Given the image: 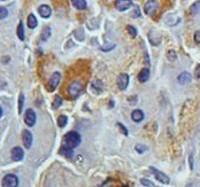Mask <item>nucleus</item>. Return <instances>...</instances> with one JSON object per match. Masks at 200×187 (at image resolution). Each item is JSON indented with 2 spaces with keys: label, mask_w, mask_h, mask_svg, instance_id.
I'll return each instance as SVG.
<instances>
[{
  "label": "nucleus",
  "mask_w": 200,
  "mask_h": 187,
  "mask_svg": "<svg viewBox=\"0 0 200 187\" xmlns=\"http://www.w3.org/2000/svg\"><path fill=\"white\" fill-rule=\"evenodd\" d=\"M81 144V136L80 133H77L76 131H70L64 137L62 140V146L68 148H76L78 145Z\"/></svg>",
  "instance_id": "nucleus-1"
},
{
  "label": "nucleus",
  "mask_w": 200,
  "mask_h": 187,
  "mask_svg": "<svg viewBox=\"0 0 200 187\" xmlns=\"http://www.w3.org/2000/svg\"><path fill=\"white\" fill-rule=\"evenodd\" d=\"M81 92H82V85H81L80 82L74 80V82H71V83L69 84V86H68V93H69L71 99H76L81 94Z\"/></svg>",
  "instance_id": "nucleus-2"
},
{
  "label": "nucleus",
  "mask_w": 200,
  "mask_h": 187,
  "mask_svg": "<svg viewBox=\"0 0 200 187\" xmlns=\"http://www.w3.org/2000/svg\"><path fill=\"white\" fill-rule=\"evenodd\" d=\"M19 179L15 174H6L3 179V187H17Z\"/></svg>",
  "instance_id": "nucleus-3"
},
{
  "label": "nucleus",
  "mask_w": 200,
  "mask_h": 187,
  "mask_svg": "<svg viewBox=\"0 0 200 187\" xmlns=\"http://www.w3.org/2000/svg\"><path fill=\"white\" fill-rule=\"evenodd\" d=\"M150 170L152 171V174H154V177H155V179H157L158 181H160L161 184H169L170 183V179L169 177L167 176V174H164V172H161V171H159L158 169H155V168H150Z\"/></svg>",
  "instance_id": "nucleus-4"
},
{
  "label": "nucleus",
  "mask_w": 200,
  "mask_h": 187,
  "mask_svg": "<svg viewBox=\"0 0 200 187\" xmlns=\"http://www.w3.org/2000/svg\"><path fill=\"white\" fill-rule=\"evenodd\" d=\"M115 8L120 12H124L128 10L130 7H132V1L131 0H116L115 1Z\"/></svg>",
  "instance_id": "nucleus-5"
},
{
  "label": "nucleus",
  "mask_w": 200,
  "mask_h": 187,
  "mask_svg": "<svg viewBox=\"0 0 200 187\" xmlns=\"http://www.w3.org/2000/svg\"><path fill=\"white\" fill-rule=\"evenodd\" d=\"M129 85V75L128 74H120L117 77V86L121 91L125 90Z\"/></svg>",
  "instance_id": "nucleus-6"
},
{
  "label": "nucleus",
  "mask_w": 200,
  "mask_h": 187,
  "mask_svg": "<svg viewBox=\"0 0 200 187\" xmlns=\"http://www.w3.org/2000/svg\"><path fill=\"white\" fill-rule=\"evenodd\" d=\"M157 9H158V3L155 0H148L145 3V6H144V12L147 15H153Z\"/></svg>",
  "instance_id": "nucleus-7"
},
{
  "label": "nucleus",
  "mask_w": 200,
  "mask_h": 187,
  "mask_svg": "<svg viewBox=\"0 0 200 187\" xmlns=\"http://www.w3.org/2000/svg\"><path fill=\"white\" fill-rule=\"evenodd\" d=\"M24 122L28 126H33L36 123V114L32 109H28L24 114Z\"/></svg>",
  "instance_id": "nucleus-8"
},
{
  "label": "nucleus",
  "mask_w": 200,
  "mask_h": 187,
  "mask_svg": "<svg viewBox=\"0 0 200 187\" xmlns=\"http://www.w3.org/2000/svg\"><path fill=\"white\" fill-rule=\"evenodd\" d=\"M61 79V75L60 72H54L52 75V77L50 78V82H48V91H54L57 88V86L59 85Z\"/></svg>",
  "instance_id": "nucleus-9"
},
{
  "label": "nucleus",
  "mask_w": 200,
  "mask_h": 187,
  "mask_svg": "<svg viewBox=\"0 0 200 187\" xmlns=\"http://www.w3.org/2000/svg\"><path fill=\"white\" fill-rule=\"evenodd\" d=\"M22 140H23L24 147L25 148H30L31 144H32V134H31L30 131L24 130L23 133H22Z\"/></svg>",
  "instance_id": "nucleus-10"
},
{
  "label": "nucleus",
  "mask_w": 200,
  "mask_h": 187,
  "mask_svg": "<svg viewBox=\"0 0 200 187\" xmlns=\"http://www.w3.org/2000/svg\"><path fill=\"white\" fill-rule=\"evenodd\" d=\"M24 156V153H23V149L21 147H14L12 149V160L15 161V162H19L23 158Z\"/></svg>",
  "instance_id": "nucleus-11"
},
{
  "label": "nucleus",
  "mask_w": 200,
  "mask_h": 187,
  "mask_svg": "<svg viewBox=\"0 0 200 187\" xmlns=\"http://www.w3.org/2000/svg\"><path fill=\"white\" fill-rule=\"evenodd\" d=\"M38 13L40 14V16H42V17H44V19H47V17L51 16L52 10H51L50 6H47V5H42V6H39V8H38Z\"/></svg>",
  "instance_id": "nucleus-12"
},
{
  "label": "nucleus",
  "mask_w": 200,
  "mask_h": 187,
  "mask_svg": "<svg viewBox=\"0 0 200 187\" xmlns=\"http://www.w3.org/2000/svg\"><path fill=\"white\" fill-rule=\"evenodd\" d=\"M177 82H178L181 85L189 84L191 82V75L189 74V72H182V74L178 75V77H177Z\"/></svg>",
  "instance_id": "nucleus-13"
},
{
  "label": "nucleus",
  "mask_w": 200,
  "mask_h": 187,
  "mask_svg": "<svg viewBox=\"0 0 200 187\" xmlns=\"http://www.w3.org/2000/svg\"><path fill=\"white\" fill-rule=\"evenodd\" d=\"M148 78H150V70H148V68H144L138 74V80L140 83H145L148 80Z\"/></svg>",
  "instance_id": "nucleus-14"
},
{
  "label": "nucleus",
  "mask_w": 200,
  "mask_h": 187,
  "mask_svg": "<svg viewBox=\"0 0 200 187\" xmlns=\"http://www.w3.org/2000/svg\"><path fill=\"white\" fill-rule=\"evenodd\" d=\"M131 118H132V120L136 122V123L142 122L144 118V113L142 110H139V109H136V110H133L132 113H131Z\"/></svg>",
  "instance_id": "nucleus-15"
},
{
  "label": "nucleus",
  "mask_w": 200,
  "mask_h": 187,
  "mask_svg": "<svg viewBox=\"0 0 200 187\" xmlns=\"http://www.w3.org/2000/svg\"><path fill=\"white\" fill-rule=\"evenodd\" d=\"M71 3H73V6L75 7V8H77V9H80V10L85 9L87 6L85 0H71Z\"/></svg>",
  "instance_id": "nucleus-16"
},
{
  "label": "nucleus",
  "mask_w": 200,
  "mask_h": 187,
  "mask_svg": "<svg viewBox=\"0 0 200 187\" xmlns=\"http://www.w3.org/2000/svg\"><path fill=\"white\" fill-rule=\"evenodd\" d=\"M91 87H92V90L96 92V93H100L101 92V90H103V83L100 82V80L96 79L92 82V84H91Z\"/></svg>",
  "instance_id": "nucleus-17"
},
{
  "label": "nucleus",
  "mask_w": 200,
  "mask_h": 187,
  "mask_svg": "<svg viewBox=\"0 0 200 187\" xmlns=\"http://www.w3.org/2000/svg\"><path fill=\"white\" fill-rule=\"evenodd\" d=\"M37 24H38V22H37L36 16L33 14H30L28 16V27L30 28V29H35L37 27Z\"/></svg>",
  "instance_id": "nucleus-18"
},
{
  "label": "nucleus",
  "mask_w": 200,
  "mask_h": 187,
  "mask_svg": "<svg viewBox=\"0 0 200 187\" xmlns=\"http://www.w3.org/2000/svg\"><path fill=\"white\" fill-rule=\"evenodd\" d=\"M51 37V28L50 27H45L42 31V35H40V39L43 41H46L48 40V38Z\"/></svg>",
  "instance_id": "nucleus-19"
},
{
  "label": "nucleus",
  "mask_w": 200,
  "mask_h": 187,
  "mask_svg": "<svg viewBox=\"0 0 200 187\" xmlns=\"http://www.w3.org/2000/svg\"><path fill=\"white\" fill-rule=\"evenodd\" d=\"M59 153L61 155H64L66 157H71L73 156V149L71 148H68V147H64V146H61L60 150H59Z\"/></svg>",
  "instance_id": "nucleus-20"
},
{
  "label": "nucleus",
  "mask_w": 200,
  "mask_h": 187,
  "mask_svg": "<svg viewBox=\"0 0 200 187\" xmlns=\"http://www.w3.org/2000/svg\"><path fill=\"white\" fill-rule=\"evenodd\" d=\"M199 10H200V1H196L192 6H190V14H192V15H196L197 13H199Z\"/></svg>",
  "instance_id": "nucleus-21"
},
{
  "label": "nucleus",
  "mask_w": 200,
  "mask_h": 187,
  "mask_svg": "<svg viewBox=\"0 0 200 187\" xmlns=\"http://www.w3.org/2000/svg\"><path fill=\"white\" fill-rule=\"evenodd\" d=\"M17 37L20 38V40H24V27L22 22H20L17 27Z\"/></svg>",
  "instance_id": "nucleus-22"
},
{
  "label": "nucleus",
  "mask_w": 200,
  "mask_h": 187,
  "mask_svg": "<svg viewBox=\"0 0 200 187\" xmlns=\"http://www.w3.org/2000/svg\"><path fill=\"white\" fill-rule=\"evenodd\" d=\"M61 104H62V99H61L59 95H55L53 102H52V107H53L54 109H58V108L61 106Z\"/></svg>",
  "instance_id": "nucleus-23"
},
{
  "label": "nucleus",
  "mask_w": 200,
  "mask_h": 187,
  "mask_svg": "<svg viewBox=\"0 0 200 187\" xmlns=\"http://www.w3.org/2000/svg\"><path fill=\"white\" fill-rule=\"evenodd\" d=\"M67 122H68V118H67V116H64V115H61L60 117H59V120H58V125L60 127H64L66 126Z\"/></svg>",
  "instance_id": "nucleus-24"
},
{
  "label": "nucleus",
  "mask_w": 200,
  "mask_h": 187,
  "mask_svg": "<svg viewBox=\"0 0 200 187\" xmlns=\"http://www.w3.org/2000/svg\"><path fill=\"white\" fill-rule=\"evenodd\" d=\"M167 59L169 61H175L177 59V55H176V52L173 50H170L167 52Z\"/></svg>",
  "instance_id": "nucleus-25"
},
{
  "label": "nucleus",
  "mask_w": 200,
  "mask_h": 187,
  "mask_svg": "<svg viewBox=\"0 0 200 187\" xmlns=\"http://www.w3.org/2000/svg\"><path fill=\"white\" fill-rule=\"evenodd\" d=\"M127 30H128V34L130 35L131 38H135L137 36V30L136 28L132 27V25H128L127 27Z\"/></svg>",
  "instance_id": "nucleus-26"
},
{
  "label": "nucleus",
  "mask_w": 200,
  "mask_h": 187,
  "mask_svg": "<svg viewBox=\"0 0 200 187\" xmlns=\"http://www.w3.org/2000/svg\"><path fill=\"white\" fill-rule=\"evenodd\" d=\"M23 104H24V94L21 93L20 98H19V113H22L23 110Z\"/></svg>",
  "instance_id": "nucleus-27"
},
{
  "label": "nucleus",
  "mask_w": 200,
  "mask_h": 187,
  "mask_svg": "<svg viewBox=\"0 0 200 187\" xmlns=\"http://www.w3.org/2000/svg\"><path fill=\"white\" fill-rule=\"evenodd\" d=\"M140 184L144 185V186H146V187H157L153 183H151L150 180H147L145 178H142V179H140Z\"/></svg>",
  "instance_id": "nucleus-28"
},
{
  "label": "nucleus",
  "mask_w": 200,
  "mask_h": 187,
  "mask_svg": "<svg viewBox=\"0 0 200 187\" xmlns=\"http://www.w3.org/2000/svg\"><path fill=\"white\" fill-rule=\"evenodd\" d=\"M7 15H8V10H7L5 7H0V20L6 19Z\"/></svg>",
  "instance_id": "nucleus-29"
},
{
  "label": "nucleus",
  "mask_w": 200,
  "mask_h": 187,
  "mask_svg": "<svg viewBox=\"0 0 200 187\" xmlns=\"http://www.w3.org/2000/svg\"><path fill=\"white\" fill-rule=\"evenodd\" d=\"M113 48H115V45H114V44H108V45L101 46V48H100V50L103 51V52H109V51H112Z\"/></svg>",
  "instance_id": "nucleus-30"
},
{
  "label": "nucleus",
  "mask_w": 200,
  "mask_h": 187,
  "mask_svg": "<svg viewBox=\"0 0 200 187\" xmlns=\"http://www.w3.org/2000/svg\"><path fill=\"white\" fill-rule=\"evenodd\" d=\"M135 149H136L139 154H142V153H144V152H145V150H146L147 148L145 147V146H143V145H136V147H135Z\"/></svg>",
  "instance_id": "nucleus-31"
},
{
  "label": "nucleus",
  "mask_w": 200,
  "mask_h": 187,
  "mask_svg": "<svg viewBox=\"0 0 200 187\" xmlns=\"http://www.w3.org/2000/svg\"><path fill=\"white\" fill-rule=\"evenodd\" d=\"M117 126L120 127L121 132H122V133H123L124 136H128V130L123 126V124H122V123H117Z\"/></svg>",
  "instance_id": "nucleus-32"
},
{
  "label": "nucleus",
  "mask_w": 200,
  "mask_h": 187,
  "mask_svg": "<svg viewBox=\"0 0 200 187\" xmlns=\"http://www.w3.org/2000/svg\"><path fill=\"white\" fill-rule=\"evenodd\" d=\"M139 16H140L139 8H138V6H135V9H133V13H132V17L137 19V17H139Z\"/></svg>",
  "instance_id": "nucleus-33"
},
{
  "label": "nucleus",
  "mask_w": 200,
  "mask_h": 187,
  "mask_svg": "<svg viewBox=\"0 0 200 187\" xmlns=\"http://www.w3.org/2000/svg\"><path fill=\"white\" fill-rule=\"evenodd\" d=\"M194 41L200 44V30L196 31V34H194Z\"/></svg>",
  "instance_id": "nucleus-34"
},
{
  "label": "nucleus",
  "mask_w": 200,
  "mask_h": 187,
  "mask_svg": "<svg viewBox=\"0 0 200 187\" xmlns=\"http://www.w3.org/2000/svg\"><path fill=\"white\" fill-rule=\"evenodd\" d=\"M194 76H196V78H197V79H199V78H200V64H198L197 68H196V72H194Z\"/></svg>",
  "instance_id": "nucleus-35"
},
{
  "label": "nucleus",
  "mask_w": 200,
  "mask_h": 187,
  "mask_svg": "<svg viewBox=\"0 0 200 187\" xmlns=\"http://www.w3.org/2000/svg\"><path fill=\"white\" fill-rule=\"evenodd\" d=\"M1 116H3V109H1V107H0V118H1Z\"/></svg>",
  "instance_id": "nucleus-36"
},
{
  "label": "nucleus",
  "mask_w": 200,
  "mask_h": 187,
  "mask_svg": "<svg viewBox=\"0 0 200 187\" xmlns=\"http://www.w3.org/2000/svg\"><path fill=\"white\" fill-rule=\"evenodd\" d=\"M122 187H128V186H122Z\"/></svg>",
  "instance_id": "nucleus-37"
},
{
  "label": "nucleus",
  "mask_w": 200,
  "mask_h": 187,
  "mask_svg": "<svg viewBox=\"0 0 200 187\" xmlns=\"http://www.w3.org/2000/svg\"><path fill=\"white\" fill-rule=\"evenodd\" d=\"M1 1H5V0H1Z\"/></svg>",
  "instance_id": "nucleus-38"
}]
</instances>
